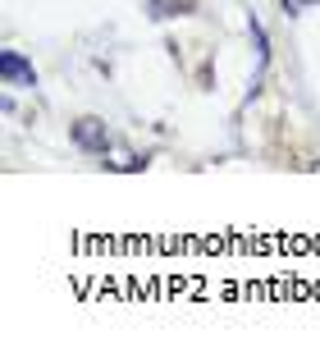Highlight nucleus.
<instances>
[{"label": "nucleus", "instance_id": "f257e3e1", "mask_svg": "<svg viewBox=\"0 0 320 357\" xmlns=\"http://www.w3.org/2000/svg\"><path fill=\"white\" fill-rule=\"evenodd\" d=\"M0 74L10 78V83H28V87H32V78H37V74H32V64H23L19 51H5V55H0Z\"/></svg>", "mask_w": 320, "mask_h": 357}]
</instances>
